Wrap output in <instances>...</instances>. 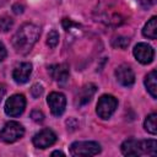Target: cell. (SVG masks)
<instances>
[{
    "mask_svg": "<svg viewBox=\"0 0 157 157\" xmlns=\"http://www.w3.org/2000/svg\"><path fill=\"white\" fill-rule=\"evenodd\" d=\"M39 36H40V29L38 26L33 23H25L12 36L11 43L17 53L27 54L36 44Z\"/></svg>",
    "mask_w": 157,
    "mask_h": 157,
    "instance_id": "cell-1",
    "label": "cell"
},
{
    "mask_svg": "<svg viewBox=\"0 0 157 157\" xmlns=\"http://www.w3.org/2000/svg\"><path fill=\"white\" fill-rule=\"evenodd\" d=\"M120 150H121V153L125 156H142V155L156 156L157 142L156 140L128 139L121 144Z\"/></svg>",
    "mask_w": 157,
    "mask_h": 157,
    "instance_id": "cell-2",
    "label": "cell"
},
{
    "mask_svg": "<svg viewBox=\"0 0 157 157\" xmlns=\"http://www.w3.org/2000/svg\"><path fill=\"white\" fill-rule=\"evenodd\" d=\"M118 107V99L112 94H103L97 103L96 113L101 119H109Z\"/></svg>",
    "mask_w": 157,
    "mask_h": 157,
    "instance_id": "cell-3",
    "label": "cell"
},
{
    "mask_svg": "<svg viewBox=\"0 0 157 157\" xmlns=\"http://www.w3.org/2000/svg\"><path fill=\"white\" fill-rule=\"evenodd\" d=\"M25 134V128L17 121H9L0 130V140L6 144H12L20 140Z\"/></svg>",
    "mask_w": 157,
    "mask_h": 157,
    "instance_id": "cell-4",
    "label": "cell"
},
{
    "mask_svg": "<svg viewBox=\"0 0 157 157\" xmlns=\"http://www.w3.org/2000/svg\"><path fill=\"white\" fill-rule=\"evenodd\" d=\"M101 152L99 144L94 141H76L70 146V153L72 156H96Z\"/></svg>",
    "mask_w": 157,
    "mask_h": 157,
    "instance_id": "cell-5",
    "label": "cell"
},
{
    "mask_svg": "<svg viewBox=\"0 0 157 157\" xmlns=\"http://www.w3.org/2000/svg\"><path fill=\"white\" fill-rule=\"evenodd\" d=\"M26 108V98L23 94H13L5 103V113L9 117H20Z\"/></svg>",
    "mask_w": 157,
    "mask_h": 157,
    "instance_id": "cell-6",
    "label": "cell"
},
{
    "mask_svg": "<svg viewBox=\"0 0 157 157\" xmlns=\"http://www.w3.org/2000/svg\"><path fill=\"white\" fill-rule=\"evenodd\" d=\"M47 103L54 117H60L65 112L66 97L61 92H52L47 98Z\"/></svg>",
    "mask_w": 157,
    "mask_h": 157,
    "instance_id": "cell-7",
    "label": "cell"
},
{
    "mask_svg": "<svg viewBox=\"0 0 157 157\" xmlns=\"http://www.w3.org/2000/svg\"><path fill=\"white\" fill-rule=\"evenodd\" d=\"M32 142L38 148H47L56 142V135L52 129H43L32 137Z\"/></svg>",
    "mask_w": 157,
    "mask_h": 157,
    "instance_id": "cell-8",
    "label": "cell"
},
{
    "mask_svg": "<svg viewBox=\"0 0 157 157\" xmlns=\"http://www.w3.org/2000/svg\"><path fill=\"white\" fill-rule=\"evenodd\" d=\"M132 54L135 56V59L144 64V65H147L150 63H152L153 58H155V50L151 45L146 44V43H139L134 47V50H132Z\"/></svg>",
    "mask_w": 157,
    "mask_h": 157,
    "instance_id": "cell-9",
    "label": "cell"
},
{
    "mask_svg": "<svg viewBox=\"0 0 157 157\" xmlns=\"http://www.w3.org/2000/svg\"><path fill=\"white\" fill-rule=\"evenodd\" d=\"M115 77L117 81L124 87H130L135 82V74L132 69L126 64H121L115 69Z\"/></svg>",
    "mask_w": 157,
    "mask_h": 157,
    "instance_id": "cell-10",
    "label": "cell"
},
{
    "mask_svg": "<svg viewBox=\"0 0 157 157\" xmlns=\"http://www.w3.org/2000/svg\"><path fill=\"white\" fill-rule=\"evenodd\" d=\"M48 74L50 75V77L59 82V83H65L69 78V65L67 64H55V65H50L48 66Z\"/></svg>",
    "mask_w": 157,
    "mask_h": 157,
    "instance_id": "cell-11",
    "label": "cell"
},
{
    "mask_svg": "<svg viewBox=\"0 0 157 157\" xmlns=\"http://www.w3.org/2000/svg\"><path fill=\"white\" fill-rule=\"evenodd\" d=\"M32 74V64L31 63H21L12 71V78L16 83H26Z\"/></svg>",
    "mask_w": 157,
    "mask_h": 157,
    "instance_id": "cell-12",
    "label": "cell"
},
{
    "mask_svg": "<svg viewBox=\"0 0 157 157\" xmlns=\"http://www.w3.org/2000/svg\"><path fill=\"white\" fill-rule=\"evenodd\" d=\"M96 91H97V87H96L93 83H87V85L82 86V87L78 90V92H77V96H76V104H77L78 107L87 104V103L92 99V97H93V94L96 93Z\"/></svg>",
    "mask_w": 157,
    "mask_h": 157,
    "instance_id": "cell-13",
    "label": "cell"
},
{
    "mask_svg": "<svg viewBox=\"0 0 157 157\" xmlns=\"http://www.w3.org/2000/svg\"><path fill=\"white\" fill-rule=\"evenodd\" d=\"M156 70L150 71L146 76H145V86L146 90L148 91V93L151 94L152 98H157V83H156Z\"/></svg>",
    "mask_w": 157,
    "mask_h": 157,
    "instance_id": "cell-14",
    "label": "cell"
},
{
    "mask_svg": "<svg viewBox=\"0 0 157 157\" xmlns=\"http://www.w3.org/2000/svg\"><path fill=\"white\" fill-rule=\"evenodd\" d=\"M142 34L148 39H156L157 37V17L156 16H152L147 21V23L144 26Z\"/></svg>",
    "mask_w": 157,
    "mask_h": 157,
    "instance_id": "cell-15",
    "label": "cell"
},
{
    "mask_svg": "<svg viewBox=\"0 0 157 157\" xmlns=\"http://www.w3.org/2000/svg\"><path fill=\"white\" fill-rule=\"evenodd\" d=\"M156 118H157L156 113H151L150 115L146 117V119H145V121H144V128H145V130H146L147 132L152 134V135H156V132H157Z\"/></svg>",
    "mask_w": 157,
    "mask_h": 157,
    "instance_id": "cell-16",
    "label": "cell"
},
{
    "mask_svg": "<svg viewBox=\"0 0 157 157\" xmlns=\"http://www.w3.org/2000/svg\"><path fill=\"white\" fill-rule=\"evenodd\" d=\"M13 26V20L7 16V15H4V16H0V32H9Z\"/></svg>",
    "mask_w": 157,
    "mask_h": 157,
    "instance_id": "cell-17",
    "label": "cell"
},
{
    "mask_svg": "<svg viewBox=\"0 0 157 157\" xmlns=\"http://www.w3.org/2000/svg\"><path fill=\"white\" fill-rule=\"evenodd\" d=\"M129 43H130L129 38L123 37V36H118V37H114L112 39V45L114 48H118V49H125L129 45Z\"/></svg>",
    "mask_w": 157,
    "mask_h": 157,
    "instance_id": "cell-18",
    "label": "cell"
},
{
    "mask_svg": "<svg viewBox=\"0 0 157 157\" xmlns=\"http://www.w3.org/2000/svg\"><path fill=\"white\" fill-rule=\"evenodd\" d=\"M59 43V33L56 29H52L47 36V45L49 48H55Z\"/></svg>",
    "mask_w": 157,
    "mask_h": 157,
    "instance_id": "cell-19",
    "label": "cell"
},
{
    "mask_svg": "<svg viewBox=\"0 0 157 157\" xmlns=\"http://www.w3.org/2000/svg\"><path fill=\"white\" fill-rule=\"evenodd\" d=\"M43 93V86L39 85V83H34L32 87H31V94L34 97V98H38L39 96H42Z\"/></svg>",
    "mask_w": 157,
    "mask_h": 157,
    "instance_id": "cell-20",
    "label": "cell"
},
{
    "mask_svg": "<svg viewBox=\"0 0 157 157\" xmlns=\"http://www.w3.org/2000/svg\"><path fill=\"white\" fill-rule=\"evenodd\" d=\"M31 118H32L34 121L39 123V121H43V119H44V114H43L39 109H34V110H32V113H31Z\"/></svg>",
    "mask_w": 157,
    "mask_h": 157,
    "instance_id": "cell-21",
    "label": "cell"
},
{
    "mask_svg": "<svg viewBox=\"0 0 157 157\" xmlns=\"http://www.w3.org/2000/svg\"><path fill=\"white\" fill-rule=\"evenodd\" d=\"M137 2L140 4V6L145 10H148L153 4H155V0H137Z\"/></svg>",
    "mask_w": 157,
    "mask_h": 157,
    "instance_id": "cell-22",
    "label": "cell"
},
{
    "mask_svg": "<svg viewBox=\"0 0 157 157\" xmlns=\"http://www.w3.org/2000/svg\"><path fill=\"white\" fill-rule=\"evenodd\" d=\"M12 10H13V12L15 13H22L23 12V10H25V7H23V5H21V4H15L13 6H12Z\"/></svg>",
    "mask_w": 157,
    "mask_h": 157,
    "instance_id": "cell-23",
    "label": "cell"
},
{
    "mask_svg": "<svg viewBox=\"0 0 157 157\" xmlns=\"http://www.w3.org/2000/svg\"><path fill=\"white\" fill-rule=\"evenodd\" d=\"M7 55V52H6V48L2 43H0V61H2Z\"/></svg>",
    "mask_w": 157,
    "mask_h": 157,
    "instance_id": "cell-24",
    "label": "cell"
},
{
    "mask_svg": "<svg viewBox=\"0 0 157 157\" xmlns=\"http://www.w3.org/2000/svg\"><path fill=\"white\" fill-rule=\"evenodd\" d=\"M5 93H6V86L4 83H0V101L4 98Z\"/></svg>",
    "mask_w": 157,
    "mask_h": 157,
    "instance_id": "cell-25",
    "label": "cell"
},
{
    "mask_svg": "<svg viewBox=\"0 0 157 157\" xmlns=\"http://www.w3.org/2000/svg\"><path fill=\"white\" fill-rule=\"evenodd\" d=\"M55 155H59V156H65V153H64V152H61V151H54V152H52V156H55Z\"/></svg>",
    "mask_w": 157,
    "mask_h": 157,
    "instance_id": "cell-26",
    "label": "cell"
},
{
    "mask_svg": "<svg viewBox=\"0 0 157 157\" xmlns=\"http://www.w3.org/2000/svg\"><path fill=\"white\" fill-rule=\"evenodd\" d=\"M6 1H7V0H0V6H2V5L6 2Z\"/></svg>",
    "mask_w": 157,
    "mask_h": 157,
    "instance_id": "cell-27",
    "label": "cell"
}]
</instances>
